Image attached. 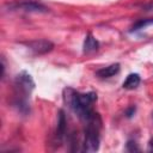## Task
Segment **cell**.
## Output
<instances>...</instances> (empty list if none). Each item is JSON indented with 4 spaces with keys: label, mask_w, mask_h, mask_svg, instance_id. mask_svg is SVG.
<instances>
[{
    "label": "cell",
    "mask_w": 153,
    "mask_h": 153,
    "mask_svg": "<svg viewBox=\"0 0 153 153\" xmlns=\"http://www.w3.org/2000/svg\"><path fill=\"white\" fill-rule=\"evenodd\" d=\"M134 114H135V106H134V105L130 106V108H128L127 111H126V116H127V117H131Z\"/></svg>",
    "instance_id": "obj_11"
},
{
    "label": "cell",
    "mask_w": 153,
    "mask_h": 153,
    "mask_svg": "<svg viewBox=\"0 0 153 153\" xmlns=\"http://www.w3.org/2000/svg\"><path fill=\"white\" fill-rule=\"evenodd\" d=\"M14 88H16V102L18 110L23 114H26L29 111L27 105V97H30L31 91L35 88V82L31 78V75L23 71L20 72L14 80Z\"/></svg>",
    "instance_id": "obj_2"
},
{
    "label": "cell",
    "mask_w": 153,
    "mask_h": 153,
    "mask_svg": "<svg viewBox=\"0 0 153 153\" xmlns=\"http://www.w3.org/2000/svg\"><path fill=\"white\" fill-rule=\"evenodd\" d=\"M147 151H148V152H153V139H151V140H149V142H148V148H147Z\"/></svg>",
    "instance_id": "obj_12"
},
{
    "label": "cell",
    "mask_w": 153,
    "mask_h": 153,
    "mask_svg": "<svg viewBox=\"0 0 153 153\" xmlns=\"http://www.w3.org/2000/svg\"><path fill=\"white\" fill-rule=\"evenodd\" d=\"M10 8L12 10H22L25 12H36V13H45L48 12V8L36 1H22V2H16L11 4Z\"/></svg>",
    "instance_id": "obj_3"
},
{
    "label": "cell",
    "mask_w": 153,
    "mask_h": 153,
    "mask_svg": "<svg viewBox=\"0 0 153 153\" xmlns=\"http://www.w3.org/2000/svg\"><path fill=\"white\" fill-rule=\"evenodd\" d=\"M63 100L84 122L88 121L96 114L92 110V104L97 100V94L94 92L80 93L67 87L63 90Z\"/></svg>",
    "instance_id": "obj_1"
},
{
    "label": "cell",
    "mask_w": 153,
    "mask_h": 153,
    "mask_svg": "<svg viewBox=\"0 0 153 153\" xmlns=\"http://www.w3.org/2000/svg\"><path fill=\"white\" fill-rule=\"evenodd\" d=\"M126 149H127L128 152H139V151H140V147L137 146V143H136L135 141L129 140V141L127 142V145H126Z\"/></svg>",
    "instance_id": "obj_10"
},
{
    "label": "cell",
    "mask_w": 153,
    "mask_h": 153,
    "mask_svg": "<svg viewBox=\"0 0 153 153\" xmlns=\"http://www.w3.org/2000/svg\"><path fill=\"white\" fill-rule=\"evenodd\" d=\"M153 25V18H149V19H140L139 22H136L133 26H131V32L133 31H139V30H142V29H146L147 26H151Z\"/></svg>",
    "instance_id": "obj_9"
},
{
    "label": "cell",
    "mask_w": 153,
    "mask_h": 153,
    "mask_svg": "<svg viewBox=\"0 0 153 153\" xmlns=\"http://www.w3.org/2000/svg\"><path fill=\"white\" fill-rule=\"evenodd\" d=\"M140 81H141L140 75L137 73H131L126 78V80L123 81L122 86L126 90H134L140 85Z\"/></svg>",
    "instance_id": "obj_7"
},
{
    "label": "cell",
    "mask_w": 153,
    "mask_h": 153,
    "mask_svg": "<svg viewBox=\"0 0 153 153\" xmlns=\"http://www.w3.org/2000/svg\"><path fill=\"white\" fill-rule=\"evenodd\" d=\"M27 47L35 54L42 55V54H47V53L51 51L53 48H54V44L50 41H48V39H36V41L29 42L27 43Z\"/></svg>",
    "instance_id": "obj_4"
},
{
    "label": "cell",
    "mask_w": 153,
    "mask_h": 153,
    "mask_svg": "<svg viewBox=\"0 0 153 153\" xmlns=\"http://www.w3.org/2000/svg\"><path fill=\"white\" fill-rule=\"evenodd\" d=\"M120 63H112L108 67H104V68H100L96 72V75L100 79H108V78H111L114 75H116L118 72H120Z\"/></svg>",
    "instance_id": "obj_6"
},
{
    "label": "cell",
    "mask_w": 153,
    "mask_h": 153,
    "mask_svg": "<svg viewBox=\"0 0 153 153\" xmlns=\"http://www.w3.org/2000/svg\"><path fill=\"white\" fill-rule=\"evenodd\" d=\"M99 48V42L92 36V33H87L84 41V53H92L98 50Z\"/></svg>",
    "instance_id": "obj_8"
},
{
    "label": "cell",
    "mask_w": 153,
    "mask_h": 153,
    "mask_svg": "<svg viewBox=\"0 0 153 153\" xmlns=\"http://www.w3.org/2000/svg\"><path fill=\"white\" fill-rule=\"evenodd\" d=\"M66 129H67V120H66V115L62 110L59 111L57 115V127H56V139L59 141H62L66 134Z\"/></svg>",
    "instance_id": "obj_5"
}]
</instances>
